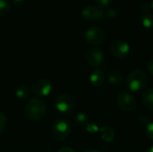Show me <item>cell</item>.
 <instances>
[{
  "mask_svg": "<svg viewBox=\"0 0 153 152\" xmlns=\"http://www.w3.org/2000/svg\"><path fill=\"white\" fill-rule=\"evenodd\" d=\"M47 113L46 103L39 99H33L27 102L24 107L25 116L31 121H39L42 119Z\"/></svg>",
  "mask_w": 153,
  "mask_h": 152,
  "instance_id": "1",
  "label": "cell"
},
{
  "mask_svg": "<svg viewBox=\"0 0 153 152\" xmlns=\"http://www.w3.org/2000/svg\"><path fill=\"white\" fill-rule=\"evenodd\" d=\"M148 84V75L142 69L132 71L127 76L126 85L130 90L140 91L145 89Z\"/></svg>",
  "mask_w": 153,
  "mask_h": 152,
  "instance_id": "2",
  "label": "cell"
},
{
  "mask_svg": "<svg viewBox=\"0 0 153 152\" xmlns=\"http://www.w3.org/2000/svg\"><path fill=\"white\" fill-rule=\"evenodd\" d=\"M72 132L71 123L65 118L56 119L51 126V133L57 141H64L68 138Z\"/></svg>",
  "mask_w": 153,
  "mask_h": 152,
  "instance_id": "3",
  "label": "cell"
},
{
  "mask_svg": "<svg viewBox=\"0 0 153 152\" xmlns=\"http://www.w3.org/2000/svg\"><path fill=\"white\" fill-rule=\"evenodd\" d=\"M75 104V99L73 95L69 93H62L57 97L55 106L59 113L67 114L74 109Z\"/></svg>",
  "mask_w": 153,
  "mask_h": 152,
  "instance_id": "4",
  "label": "cell"
},
{
  "mask_svg": "<svg viewBox=\"0 0 153 152\" xmlns=\"http://www.w3.org/2000/svg\"><path fill=\"white\" fill-rule=\"evenodd\" d=\"M117 102L118 107L126 112H131L134 110L137 105L135 97L132 93L126 90H122L117 94Z\"/></svg>",
  "mask_w": 153,
  "mask_h": 152,
  "instance_id": "5",
  "label": "cell"
},
{
  "mask_svg": "<svg viewBox=\"0 0 153 152\" xmlns=\"http://www.w3.org/2000/svg\"><path fill=\"white\" fill-rule=\"evenodd\" d=\"M105 60V55L103 51L98 47H91L85 53L86 63L92 67L100 66Z\"/></svg>",
  "mask_w": 153,
  "mask_h": 152,
  "instance_id": "6",
  "label": "cell"
},
{
  "mask_svg": "<svg viewBox=\"0 0 153 152\" xmlns=\"http://www.w3.org/2000/svg\"><path fill=\"white\" fill-rule=\"evenodd\" d=\"M85 40L92 46L100 45L105 39V33L102 29L99 27H91L85 31Z\"/></svg>",
  "mask_w": 153,
  "mask_h": 152,
  "instance_id": "7",
  "label": "cell"
},
{
  "mask_svg": "<svg viewBox=\"0 0 153 152\" xmlns=\"http://www.w3.org/2000/svg\"><path fill=\"white\" fill-rule=\"evenodd\" d=\"M33 93L40 98L48 97L52 91V83L48 79H39L32 87Z\"/></svg>",
  "mask_w": 153,
  "mask_h": 152,
  "instance_id": "8",
  "label": "cell"
},
{
  "mask_svg": "<svg viewBox=\"0 0 153 152\" xmlns=\"http://www.w3.org/2000/svg\"><path fill=\"white\" fill-rule=\"evenodd\" d=\"M110 51L112 55L117 58H126L130 52V46L127 42L122 39H117L112 43L110 47Z\"/></svg>",
  "mask_w": 153,
  "mask_h": 152,
  "instance_id": "9",
  "label": "cell"
},
{
  "mask_svg": "<svg viewBox=\"0 0 153 152\" xmlns=\"http://www.w3.org/2000/svg\"><path fill=\"white\" fill-rule=\"evenodd\" d=\"M82 16L88 21H94V20H100L104 17L103 11L100 10L99 7L92 6V5H87L85 6L81 13Z\"/></svg>",
  "mask_w": 153,
  "mask_h": 152,
  "instance_id": "10",
  "label": "cell"
},
{
  "mask_svg": "<svg viewBox=\"0 0 153 152\" xmlns=\"http://www.w3.org/2000/svg\"><path fill=\"white\" fill-rule=\"evenodd\" d=\"M106 80V74L103 70L96 69L90 75V82L95 87H100Z\"/></svg>",
  "mask_w": 153,
  "mask_h": 152,
  "instance_id": "11",
  "label": "cell"
},
{
  "mask_svg": "<svg viewBox=\"0 0 153 152\" xmlns=\"http://www.w3.org/2000/svg\"><path fill=\"white\" fill-rule=\"evenodd\" d=\"M15 95L19 99L26 100L29 99V97L30 95V88L26 84H20L15 89Z\"/></svg>",
  "mask_w": 153,
  "mask_h": 152,
  "instance_id": "12",
  "label": "cell"
},
{
  "mask_svg": "<svg viewBox=\"0 0 153 152\" xmlns=\"http://www.w3.org/2000/svg\"><path fill=\"white\" fill-rule=\"evenodd\" d=\"M101 138L106 142H112L115 139V131L111 126H104L100 129Z\"/></svg>",
  "mask_w": 153,
  "mask_h": 152,
  "instance_id": "13",
  "label": "cell"
},
{
  "mask_svg": "<svg viewBox=\"0 0 153 152\" xmlns=\"http://www.w3.org/2000/svg\"><path fill=\"white\" fill-rule=\"evenodd\" d=\"M143 102L149 110L153 111V88H149L144 91L143 95Z\"/></svg>",
  "mask_w": 153,
  "mask_h": 152,
  "instance_id": "14",
  "label": "cell"
},
{
  "mask_svg": "<svg viewBox=\"0 0 153 152\" xmlns=\"http://www.w3.org/2000/svg\"><path fill=\"white\" fill-rule=\"evenodd\" d=\"M108 80L110 83L113 84H117L120 83L123 80V75L122 73L117 71V70H111L108 73Z\"/></svg>",
  "mask_w": 153,
  "mask_h": 152,
  "instance_id": "15",
  "label": "cell"
},
{
  "mask_svg": "<svg viewBox=\"0 0 153 152\" xmlns=\"http://www.w3.org/2000/svg\"><path fill=\"white\" fill-rule=\"evenodd\" d=\"M142 24L147 28V29H152L153 28V14L149 13H145L142 16L141 19Z\"/></svg>",
  "mask_w": 153,
  "mask_h": 152,
  "instance_id": "16",
  "label": "cell"
},
{
  "mask_svg": "<svg viewBox=\"0 0 153 152\" xmlns=\"http://www.w3.org/2000/svg\"><path fill=\"white\" fill-rule=\"evenodd\" d=\"M74 122L77 125L79 126H83V125H87L90 122H89V117L87 116V115L83 114V113H79L75 116L74 117Z\"/></svg>",
  "mask_w": 153,
  "mask_h": 152,
  "instance_id": "17",
  "label": "cell"
},
{
  "mask_svg": "<svg viewBox=\"0 0 153 152\" xmlns=\"http://www.w3.org/2000/svg\"><path fill=\"white\" fill-rule=\"evenodd\" d=\"M11 9V3L9 0H0V15H4L9 13Z\"/></svg>",
  "mask_w": 153,
  "mask_h": 152,
  "instance_id": "18",
  "label": "cell"
},
{
  "mask_svg": "<svg viewBox=\"0 0 153 152\" xmlns=\"http://www.w3.org/2000/svg\"><path fill=\"white\" fill-rule=\"evenodd\" d=\"M103 14H104V17L109 19V20L115 19L117 17V11L114 8H108V9H107L106 11L103 12Z\"/></svg>",
  "mask_w": 153,
  "mask_h": 152,
  "instance_id": "19",
  "label": "cell"
},
{
  "mask_svg": "<svg viewBox=\"0 0 153 152\" xmlns=\"http://www.w3.org/2000/svg\"><path fill=\"white\" fill-rule=\"evenodd\" d=\"M6 125H7V117L4 113L0 112V133H2L5 130Z\"/></svg>",
  "mask_w": 153,
  "mask_h": 152,
  "instance_id": "20",
  "label": "cell"
},
{
  "mask_svg": "<svg viewBox=\"0 0 153 152\" xmlns=\"http://www.w3.org/2000/svg\"><path fill=\"white\" fill-rule=\"evenodd\" d=\"M86 130L90 133H96L99 132L100 128H99V126L96 124H94V123H89L86 125Z\"/></svg>",
  "mask_w": 153,
  "mask_h": 152,
  "instance_id": "21",
  "label": "cell"
},
{
  "mask_svg": "<svg viewBox=\"0 0 153 152\" xmlns=\"http://www.w3.org/2000/svg\"><path fill=\"white\" fill-rule=\"evenodd\" d=\"M151 8H152V6H151L148 3H143V4L140 5L139 10L141 11V13H143V14H145V13H149Z\"/></svg>",
  "mask_w": 153,
  "mask_h": 152,
  "instance_id": "22",
  "label": "cell"
},
{
  "mask_svg": "<svg viewBox=\"0 0 153 152\" xmlns=\"http://www.w3.org/2000/svg\"><path fill=\"white\" fill-rule=\"evenodd\" d=\"M113 0H95V3L100 7H106L112 3Z\"/></svg>",
  "mask_w": 153,
  "mask_h": 152,
  "instance_id": "23",
  "label": "cell"
},
{
  "mask_svg": "<svg viewBox=\"0 0 153 152\" xmlns=\"http://www.w3.org/2000/svg\"><path fill=\"white\" fill-rule=\"evenodd\" d=\"M147 135L152 141H153V123H149L147 125Z\"/></svg>",
  "mask_w": 153,
  "mask_h": 152,
  "instance_id": "24",
  "label": "cell"
},
{
  "mask_svg": "<svg viewBox=\"0 0 153 152\" xmlns=\"http://www.w3.org/2000/svg\"><path fill=\"white\" fill-rule=\"evenodd\" d=\"M147 68H148L149 73L153 76V58L152 59H151V60L148 62V64H147Z\"/></svg>",
  "mask_w": 153,
  "mask_h": 152,
  "instance_id": "25",
  "label": "cell"
},
{
  "mask_svg": "<svg viewBox=\"0 0 153 152\" xmlns=\"http://www.w3.org/2000/svg\"><path fill=\"white\" fill-rule=\"evenodd\" d=\"M57 152H76L74 149L69 148V147H63L61 149H59Z\"/></svg>",
  "mask_w": 153,
  "mask_h": 152,
  "instance_id": "26",
  "label": "cell"
},
{
  "mask_svg": "<svg viewBox=\"0 0 153 152\" xmlns=\"http://www.w3.org/2000/svg\"><path fill=\"white\" fill-rule=\"evenodd\" d=\"M24 1L25 0H13V2L15 4V6H21V5H22L23 3H24Z\"/></svg>",
  "mask_w": 153,
  "mask_h": 152,
  "instance_id": "27",
  "label": "cell"
},
{
  "mask_svg": "<svg viewBox=\"0 0 153 152\" xmlns=\"http://www.w3.org/2000/svg\"><path fill=\"white\" fill-rule=\"evenodd\" d=\"M83 152H99V151H97L96 150H92V149H90V150H86V151H84Z\"/></svg>",
  "mask_w": 153,
  "mask_h": 152,
  "instance_id": "28",
  "label": "cell"
},
{
  "mask_svg": "<svg viewBox=\"0 0 153 152\" xmlns=\"http://www.w3.org/2000/svg\"><path fill=\"white\" fill-rule=\"evenodd\" d=\"M148 152H153V145L149 149V151H148Z\"/></svg>",
  "mask_w": 153,
  "mask_h": 152,
  "instance_id": "29",
  "label": "cell"
},
{
  "mask_svg": "<svg viewBox=\"0 0 153 152\" xmlns=\"http://www.w3.org/2000/svg\"><path fill=\"white\" fill-rule=\"evenodd\" d=\"M152 7L153 8V0H152Z\"/></svg>",
  "mask_w": 153,
  "mask_h": 152,
  "instance_id": "30",
  "label": "cell"
},
{
  "mask_svg": "<svg viewBox=\"0 0 153 152\" xmlns=\"http://www.w3.org/2000/svg\"><path fill=\"white\" fill-rule=\"evenodd\" d=\"M130 152H134V151H130Z\"/></svg>",
  "mask_w": 153,
  "mask_h": 152,
  "instance_id": "31",
  "label": "cell"
}]
</instances>
